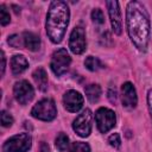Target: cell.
<instances>
[{
    "label": "cell",
    "mask_w": 152,
    "mask_h": 152,
    "mask_svg": "<svg viewBox=\"0 0 152 152\" xmlns=\"http://www.w3.org/2000/svg\"><path fill=\"white\" fill-rule=\"evenodd\" d=\"M126 25L128 36L135 48L140 51H146L150 42L151 26L148 14L141 2H128L126 10Z\"/></svg>",
    "instance_id": "1"
},
{
    "label": "cell",
    "mask_w": 152,
    "mask_h": 152,
    "mask_svg": "<svg viewBox=\"0 0 152 152\" xmlns=\"http://www.w3.org/2000/svg\"><path fill=\"white\" fill-rule=\"evenodd\" d=\"M69 18L70 12L66 2L57 0L50 4L46 14L45 28L46 34L52 43L58 44L62 42L65 34V30L69 25Z\"/></svg>",
    "instance_id": "2"
},
{
    "label": "cell",
    "mask_w": 152,
    "mask_h": 152,
    "mask_svg": "<svg viewBox=\"0 0 152 152\" xmlns=\"http://www.w3.org/2000/svg\"><path fill=\"white\" fill-rule=\"evenodd\" d=\"M31 115L42 121H51L57 115V108L51 99H43L38 101L31 109Z\"/></svg>",
    "instance_id": "3"
},
{
    "label": "cell",
    "mask_w": 152,
    "mask_h": 152,
    "mask_svg": "<svg viewBox=\"0 0 152 152\" xmlns=\"http://www.w3.org/2000/svg\"><path fill=\"white\" fill-rule=\"evenodd\" d=\"M32 146V138L28 133H19L7 139L2 146V152H26Z\"/></svg>",
    "instance_id": "4"
},
{
    "label": "cell",
    "mask_w": 152,
    "mask_h": 152,
    "mask_svg": "<svg viewBox=\"0 0 152 152\" xmlns=\"http://www.w3.org/2000/svg\"><path fill=\"white\" fill-rule=\"evenodd\" d=\"M70 63L71 57L69 56L68 51L65 49H58L52 53L50 66L56 76H62L68 71Z\"/></svg>",
    "instance_id": "5"
},
{
    "label": "cell",
    "mask_w": 152,
    "mask_h": 152,
    "mask_svg": "<svg viewBox=\"0 0 152 152\" xmlns=\"http://www.w3.org/2000/svg\"><path fill=\"white\" fill-rule=\"evenodd\" d=\"M91 127H93V114H91V110L90 109L86 108L74 120L72 128H74V131L80 137L87 138L91 133Z\"/></svg>",
    "instance_id": "6"
},
{
    "label": "cell",
    "mask_w": 152,
    "mask_h": 152,
    "mask_svg": "<svg viewBox=\"0 0 152 152\" xmlns=\"http://www.w3.org/2000/svg\"><path fill=\"white\" fill-rule=\"evenodd\" d=\"M95 120H96V126L99 131L101 133H107L115 126L116 116L112 109L101 107L95 113Z\"/></svg>",
    "instance_id": "7"
},
{
    "label": "cell",
    "mask_w": 152,
    "mask_h": 152,
    "mask_svg": "<svg viewBox=\"0 0 152 152\" xmlns=\"http://www.w3.org/2000/svg\"><path fill=\"white\" fill-rule=\"evenodd\" d=\"M69 48L72 53L75 55H81L84 52L87 48V42H86V32L82 26H76L69 38Z\"/></svg>",
    "instance_id": "8"
},
{
    "label": "cell",
    "mask_w": 152,
    "mask_h": 152,
    "mask_svg": "<svg viewBox=\"0 0 152 152\" xmlns=\"http://www.w3.org/2000/svg\"><path fill=\"white\" fill-rule=\"evenodd\" d=\"M13 94L15 100L20 104H27L34 96V90L33 87L28 83L26 80H21L17 82L13 87Z\"/></svg>",
    "instance_id": "9"
},
{
    "label": "cell",
    "mask_w": 152,
    "mask_h": 152,
    "mask_svg": "<svg viewBox=\"0 0 152 152\" xmlns=\"http://www.w3.org/2000/svg\"><path fill=\"white\" fill-rule=\"evenodd\" d=\"M83 96L76 90H68L63 96V104L68 112L77 113L83 107Z\"/></svg>",
    "instance_id": "10"
},
{
    "label": "cell",
    "mask_w": 152,
    "mask_h": 152,
    "mask_svg": "<svg viewBox=\"0 0 152 152\" xmlns=\"http://www.w3.org/2000/svg\"><path fill=\"white\" fill-rule=\"evenodd\" d=\"M106 5L108 8V14H109L112 28H113L114 33L120 34L122 20H121V12H120V7H119V2L118 1H107Z\"/></svg>",
    "instance_id": "11"
},
{
    "label": "cell",
    "mask_w": 152,
    "mask_h": 152,
    "mask_svg": "<svg viewBox=\"0 0 152 152\" xmlns=\"http://www.w3.org/2000/svg\"><path fill=\"white\" fill-rule=\"evenodd\" d=\"M121 101L126 108H134L138 103V96L134 86L131 82H125L121 87Z\"/></svg>",
    "instance_id": "12"
},
{
    "label": "cell",
    "mask_w": 152,
    "mask_h": 152,
    "mask_svg": "<svg viewBox=\"0 0 152 152\" xmlns=\"http://www.w3.org/2000/svg\"><path fill=\"white\" fill-rule=\"evenodd\" d=\"M28 66V61L23 55H14L11 59V70L13 75L23 74Z\"/></svg>",
    "instance_id": "13"
},
{
    "label": "cell",
    "mask_w": 152,
    "mask_h": 152,
    "mask_svg": "<svg viewBox=\"0 0 152 152\" xmlns=\"http://www.w3.org/2000/svg\"><path fill=\"white\" fill-rule=\"evenodd\" d=\"M24 48L28 49L30 51H37L40 48V38L38 34L33 32H24L21 34Z\"/></svg>",
    "instance_id": "14"
},
{
    "label": "cell",
    "mask_w": 152,
    "mask_h": 152,
    "mask_svg": "<svg viewBox=\"0 0 152 152\" xmlns=\"http://www.w3.org/2000/svg\"><path fill=\"white\" fill-rule=\"evenodd\" d=\"M32 76H33V80H34L36 84L38 86V88L42 91H45L46 88H48V75H46V71L43 68H38V69H36L33 71Z\"/></svg>",
    "instance_id": "15"
},
{
    "label": "cell",
    "mask_w": 152,
    "mask_h": 152,
    "mask_svg": "<svg viewBox=\"0 0 152 152\" xmlns=\"http://www.w3.org/2000/svg\"><path fill=\"white\" fill-rule=\"evenodd\" d=\"M84 91H86L87 99H88L91 103L97 102L99 99H100V96H101V88H100L99 84H95V83L88 84V86L84 88Z\"/></svg>",
    "instance_id": "16"
},
{
    "label": "cell",
    "mask_w": 152,
    "mask_h": 152,
    "mask_svg": "<svg viewBox=\"0 0 152 152\" xmlns=\"http://www.w3.org/2000/svg\"><path fill=\"white\" fill-rule=\"evenodd\" d=\"M84 65L90 71H97L99 69L102 68V64H101L100 59L94 57V56H88L86 58V61H84Z\"/></svg>",
    "instance_id": "17"
},
{
    "label": "cell",
    "mask_w": 152,
    "mask_h": 152,
    "mask_svg": "<svg viewBox=\"0 0 152 152\" xmlns=\"http://www.w3.org/2000/svg\"><path fill=\"white\" fill-rule=\"evenodd\" d=\"M55 145H56V147H57L61 152L65 151V150L68 148V146H69V138H68V135L64 134V133H59V134L56 137Z\"/></svg>",
    "instance_id": "18"
},
{
    "label": "cell",
    "mask_w": 152,
    "mask_h": 152,
    "mask_svg": "<svg viewBox=\"0 0 152 152\" xmlns=\"http://www.w3.org/2000/svg\"><path fill=\"white\" fill-rule=\"evenodd\" d=\"M70 152H90V147L87 142H82V141H76L71 145L70 147Z\"/></svg>",
    "instance_id": "19"
},
{
    "label": "cell",
    "mask_w": 152,
    "mask_h": 152,
    "mask_svg": "<svg viewBox=\"0 0 152 152\" xmlns=\"http://www.w3.org/2000/svg\"><path fill=\"white\" fill-rule=\"evenodd\" d=\"M10 21H11V17H10L8 11L6 10V6L5 5H0V24L2 26H5Z\"/></svg>",
    "instance_id": "20"
},
{
    "label": "cell",
    "mask_w": 152,
    "mask_h": 152,
    "mask_svg": "<svg viewBox=\"0 0 152 152\" xmlns=\"http://www.w3.org/2000/svg\"><path fill=\"white\" fill-rule=\"evenodd\" d=\"M8 44L12 45L13 48L15 49H21L24 48V44H23V37L19 36V34H13L11 37H8Z\"/></svg>",
    "instance_id": "21"
},
{
    "label": "cell",
    "mask_w": 152,
    "mask_h": 152,
    "mask_svg": "<svg viewBox=\"0 0 152 152\" xmlns=\"http://www.w3.org/2000/svg\"><path fill=\"white\" fill-rule=\"evenodd\" d=\"M91 19L96 24H103L104 23V15L103 12L100 8H94L91 11Z\"/></svg>",
    "instance_id": "22"
},
{
    "label": "cell",
    "mask_w": 152,
    "mask_h": 152,
    "mask_svg": "<svg viewBox=\"0 0 152 152\" xmlns=\"http://www.w3.org/2000/svg\"><path fill=\"white\" fill-rule=\"evenodd\" d=\"M0 118H1V125L4 127H11L12 124H13V118L12 115L6 112V110H1V114H0Z\"/></svg>",
    "instance_id": "23"
},
{
    "label": "cell",
    "mask_w": 152,
    "mask_h": 152,
    "mask_svg": "<svg viewBox=\"0 0 152 152\" xmlns=\"http://www.w3.org/2000/svg\"><path fill=\"white\" fill-rule=\"evenodd\" d=\"M108 142L112 147L114 148H119L120 145H121V139H120V135L118 133H113L112 135H109L108 138Z\"/></svg>",
    "instance_id": "24"
},
{
    "label": "cell",
    "mask_w": 152,
    "mask_h": 152,
    "mask_svg": "<svg viewBox=\"0 0 152 152\" xmlns=\"http://www.w3.org/2000/svg\"><path fill=\"white\" fill-rule=\"evenodd\" d=\"M147 106H148V110L152 118V89H150L147 93Z\"/></svg>",
    "instance_id": "25"
},
{
    "label": "cell",
    "mask_w": 152,
    "mask_h": 152,
    "mask_svg": "<svg viewBox=\"0 0 152 152\" xmlns=\"http://www.w3.org/2000/svg\"><path fill=\"white\" fill-rule=\"evenodd\" d=\"M108 97H109L110 102L115 103V101H116V91H115V88H114V89H113V88L109 89V91H108Z\"/></svg>",
    "instance_id": "26"
},
{
    "label": "cell",
    "mask_w": 152,
    "mask_h": 152,
    "mask_svg": "<svg viewBox=\"0 0 152 152\" xmlns=\"http://www.w3.org/2000/svg\"><path fill=\"white\" fill-rule=\"evenodd\" d=\"M6 65V58H5V53H4V51H1V75H4V72H5V66Z\"/></svg>",
    "instance_id": "27"
},
{
    "label": "cell",
    "mask_w": 152,
    "mask_h": 152,
    "mask_svg": "<svg viewBox=\"0 0 152 152\" xmlns=\"http://www.w3.org/2000/svg\"><path fill=\"white\" fill-rule=\"evenodd\" d=\"M43 152H50V151H49V148H48V150H43Z\"/></svg>",
    "instance_id": "28"
}]
</instances>
